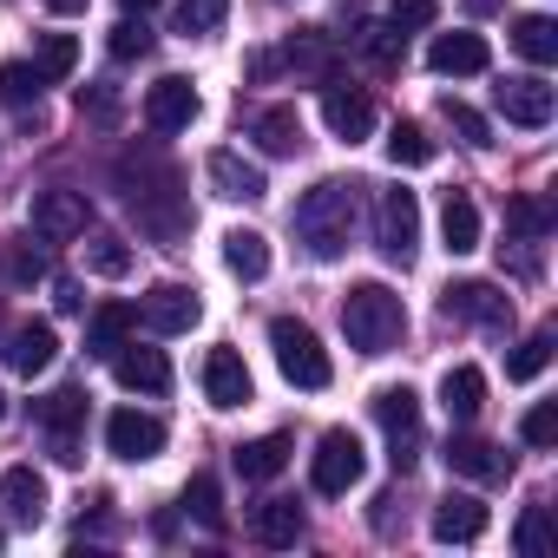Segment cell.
<instances>
[{
	"instance_id": "6da1fadb",
	"label": "cell",
	"mask_w": 558,
	"mask_h": 558,
	"mask_svg": "<svg viewBox=\"0 0 558 558\" xmlns=\"http://www.w3.org/2000/svg\"><path fill=\"white\" fill-rule=\"evenodd\" d=\"M119 184H125V204L138 210V230H151L158 243H178L191 230V210L178 204V171L158 165V158H125L119 165Z\"/></svg>"
},
{
	"instance_id": "7a4b0ae2",
	"label": "cell",
	"mask_w": 558,
	"mask_h": 558,
	"mask_svg": "<svg viewBox=\"0 0 558 558\" xmlns=\"http://www.w3.org/2000/svg\"><path fill=\"white\" fill-rule=\"evenodd\" d=\"M296 236L310 243L316 263H336V256L349 250V236H355V184L323 178V184L296 204Z\"/></svg>"
},
{
	"instance_id": "3957f363",
	"label": "cell",
	"mask_w": 558,
	"mask_h": 558,
	"mask_svg": "<svg viewBox=\"0 0 558 558\" xmlns=\"http://www.w3.org/2000/svg\"><path fill=\"white\" fill-rule=\"evenodd\" d=\"M342 329H349L355 355H388L408 336V310H401V296L388 283H355L342 296Z\"/></svg>"
},
{
	"instance_id": "277c9868",
	"label": "cell",
	"mask_w": 558,
	"mask_h": 558,
	"mask_svg": "<svg viewBox=\"0 0 558 558\" xmlns=\"http://www.w3.org/2000/svg\"><path fill=\"white\" fill-rule=\"evenodd\" d=\"M269 349H276V368H283V381H290V388L323 395V388L336 381V368H329V355H323L316 329H310V323H296V316H276V323H269Z\"/></svg>"
},
{
	"instance_id": "5b68a950",
	"label": "cell",
	"mask_w": 558,
	"mask_h": 558,
	"mask_svg": "<svg viewBox=\"0 0 558 558\" xmlns=\"http://www.w3.org/2000/svg\"><path fill=\"white\" fill-rule=\"evenodd\" d=\"M375 243L388 263H414V250H421V197L414 191L395 184L375 197Z\"/></svg>"
},
{
	"instance_id": "8992f818",
	"label": "cell",
	"mask_w": 558,
	"mask_h": 558,
	"mask_svg": "<svg viewBox=\"0 0 558 558\" xmlns=\"http://www.w3.org/2000/svg\"><path fill=\"white\" fill-rule=\"evenodd\" d=\"M375 421H381V434H388L395 473H408V466L421 460V401H414V388H381V395H375Z\"/></svg>"
},
{
	"instance_id": "52a82bcc",
	"label": "cell",
	"mask_w": 558,
	"mask_h": 558,
	"mask_svg": "<svg viewBox=\"0 0 558 558\" xmlns=\"http://www.w3.org/2000/svg\"><path fill=\"white\" fill-rule=\"evenodd\" d=\"M362 440L349 434V427H329L323 440H316V460H310V480H316V493L323 499H342L349 486H362Z\"/></svg>"
},
{
	"instance_id": "ba28073f",
	"label": "cell",
	"mask_w": 558,
	"mask_h": 558,
	"mask_svg": "<svg viewBox=\"0 0 558 558\" xmlns=\"http://www.w3.org/2000/svg\"><path fill=\"white\" fill-rule=\"evenodd\" d=\"M440 316L506 336V329H512V296H499L493 283H480V276H473V283H447V290H440Z\"/></svg>"
},
{
	"instance_id": "9c48e42d",
	"label": "cell",
	"mask_w": 558,
	"mask_h": 558,
	"mask_svg": "<svg viewBox=\"0 0 558 558\" xmlns=\"http://www.w3.org/2000/svg\"><path fill=\"white\" fill-rule=\"evenodd\" d=\"M204 112V99H197V86L191 80H158L151 93H145V125L158 132V138H171V132H191V119Z\"/></svg>"
},
{
	"instance_id": "30bf717a",
	"label": "cell",
	"mask_w": 558,
	"mask_h": 558,
	"mask_svg": "<svg viewBox=\"0 0 558 558\" xmlns=\"http://www.w3.org/2000/svg\"><path fill=\"white\" fill-rule=\"evenodd\" d=\"M106 447L119 453V460H158L165 453V421L158 414H138V408H119L112 421H106Z\"/></svg>"
},
{
	"instance_id": "8fae6325",
	"label": "cell",
	"mask_w": 558,
	"mask_h": 558,
	"mask_svg": "<svg viewBox=\"0 0 558 558\" xmlns=\"http://www.w3.org/2000/svg\"><path fill=\"white\" fill-rule=\"evenodd\" d=\"M493 99H499L506 125H525V132L551 125V112H558V93H551L545 80H499V86H493Z\"/></svg>"
},
{
	"instance_id": "7c38bea8",
	"label": "cell",
	"mask_w": 558,
	"mask_h": 558,
	"mask_svg": "<svg viewBox=\"0 0 558 558\" xmlns=\"http://www.w3.org/2000/svg\"><path fill=\"white\" fill-rule=\"evenodd\" d=\"M86 223H93V204L80 191H40L34 197V230L47 243H73V236H86Z\"/></svg>"
},
{
	"instance_id": "4fadbf2b",
	"label": "cell",
	"mask_w": 558,
	"mask_h": 558,
	"mask_svg": "<svg viewBox=\"0 0 558 558\" xmlns=\"http://www.w3.org/2000/svg\"><path fill=\"white\" fill-rule=\"evenodd\" d=\"M197 316H204V303H197V290H184V283H158V290L145 296V310H138V323H145L151 336H184V329H197Z\"/></svg>"
},
{
	"instance_id": "5bb4252c",
	"label": "cell",
	"mask_w": 558,
	"mask_h": 558,
	"mask_svg": "<svg viewBox=\"0 0 558 558\" xmlns=\"http://www.w3.org/2000/svg\"><path fill=\"white\" fill-rule=\"evenodd\" d=\"M204 178H210V191L230 197V204H256V197H269L263 165H250V158H236V151H210V158H204Z\"/></svg>"
},
{
	"instance_id": "9a60e30c",
	"label": "cell",
	"mask_w": 558,
	"mask_h": 558,
	"mask_svg": "<svg viewBox=\"0 0 558 558\" xmlns=\"http://www.w3.org/2000/svg\"><path fill=\"white\" fill-rule=\"evenodd\" d=\"M323 119H329V132L342 138V145H362L368 132H375V106H368V93H355V86H323Z\"/></svg>"
},
{
	"instance_id": "2e32d148",
	"label": "cell",
	"mask_w": 558,
	"mask_h": 558,
	"mask_svg": "<svg viewBox=\"0 0 558 558\" xmlns=\"http://www.w3.org/2000/svg\"><path fill=\"white\" fill-rule=\"evenodd\" d=\"M440 460H447L460 480H480V486H493V480H506V473H512V453H499V447H493V440H480V434H453Z\"/></svg>"
},
{
	"instance_id": "e0dca14e",
	"label": "cell",
	"mask_w": 558,
	"mask_h": 558,
	"mask_svg": "<svg viewBox=\"0 0 558 558\" xmlns=\"http://www.w3.org/2000/svg\"><path fill=\"white\" fill-rule=\"evenodd\" d=\"M427 66H434L440 80H466V73H486V66H493V53H486V40H480V34H434Z\"/></svg>"
},
{
	"instance_id": "ac0fdd59",
	"label": "cell",
	"mask_w": 558,
	"mask_h": 558,
	"mask_svg": "<svg viewBox=\"0 0 558 558\" xmlns=\"http://www.w3.org/2000/svg\"><path fill=\"white\" fill-rule=\"evenodd\" d=\"M204 401L210 408H243L250 401V368L236 349H210L204 355Z\"/></svg>"
},
{
	"instance_id": "d6986e66",
	"label": "cell",
	"mask_w": 558,
	"mask_h": 558,
	"mask_svg": "<svg viewBox=\"0 0 558 558\" xmlns=\"http://www.w3.org/2000/svg\"><path fill=\"white\" fill-rule=\"evenodd\" d=\"M486 532V506L473 499V493H447L440 506H434V538L440 545H473Z\"/></svg>"
},
{
	"instance_id": "ffe728a7",
	"label": "cell",
	"mask_w": 558,
	"mask_h": 558,
	"mask_svg": "<svg viewBox=\"0 0 558 558\" xmlns=\"http://www.w3.org/2000/svg\"><path fill=\"white\" fill-rule=\"evenodd\" d=\"M276 66H290V73H310V80H336V47H329V34L323 27H303V34H290V47L276 53Z\"/></svg>"
},
{
	"instance_id": "44dd1931",
	"label": "cell",
	"mask_w": 558,
	"mask_h": 558,
	"mask_svg": "<svg viewBox=\"0 0 558 558\" xmlns=\"http://www.w3.org/2000/svg\"><path fill=\"white\" fill-rule=\"evenodd\" d=\"M53 355H60L53 323H21V329L8 336V368H14V375H40V368H53Z\"/></svg>"
},
{
	"instance_id": "7402d4cb",
	"label": "cell",
	"mask_w": 558,
	"mask_h": 558,
	"mask_svg": "<svg viewBox=\"0 0 558 558\" xmlns=\"http://www.w3.org/2000/svg\"><path fill=\"white\" fill-rule=\"evenodd\" d=\"M112 375H119V388H132V395H165V388H171V362H165L158 349H119V355H112Z\"/></svg>"
},
{
	"instance_id": "603a6c76",
	"label": "cell",
	"mask_w": 558,
	"mask_h": 558,
	"mask_svg": "<svg viewBox=\"0 0 558 558\" xmlns=\"http://www.w3.org/2000/svg\"><path fill=\"white\" fill-rule=\"evenodd\" d=\"M440 408H447V421H480V408H486V375L473 368V362H460V368H447L440 375Z\"/></svg>"
},
{
	"instance_id": "cb8c5ba5",
	"label": "cell",
	"mask_w": 558,
	"mask_h": 558,
	"mask_svg": "<svg viewBox=\"0 0 558 558\" xmlns=\"http://www.w3.org/2000/svg\"><path fill=\"white\" fill-rule=\"evenodd\" d=\"M250 532H256L269 551H290V545L303 538V506H296V499H263V506L250 512Z\"/></svg>"
},
{
	"instance_id": "d4e9b609",
	"label": "cell",
	"mask_w": 558,
	"mask_h": 558,
	"mask_svg": "<svg viewBox=\"0 0 558 558\" xmlns=\"http://www.w3.org/2000/svg\"><path fill=\"white\" fill-rule=\"evenodd\" d=\"M250 138H256L269 158H290V151L303 145V119H296V106H263V112L250 119Z\"/></svg>"
},
{
	"instance_id": "484cf974",
	"label": "cell",
	"mask_w": 558,
	"mask_h": 558,
	"mask_svg": "<svg viewBox=\"0 0 558 558\" xmlns=\"http://www.w3.org/2000/svg\"><path fill=\"white\" fill-rule=\"evenodd\" d=\"M132 329H138V310H132V303H106V310L86 323V355H106V362H112Z\"/></svg>"
},
{
	"instance_id": "4316f807",
	"label": "cell",
	"mask_w": 558,
	"mask_h": 558,
	"mask_svg": "<svg viewBox=\"0 0 558 558\" xmlns=\"http://www.w3.org/2000/svg\"><path fill=\"white\" fill-rule=\"evenodd\" d=\"M0 499H8V519L40 525V512H47V480H40L34 466H14L8 480H0Z\"/></svg>"
},
{
	"instance_id": "83f0119b",
	"label": "cell",
	"mask_w": 558,
	"mask_h": 558,
	"mask_svg": "<svg viewBox=\"0 0 558 558\" xmlns=\"http://www.w3.org/2000/svg\"><path fill=\"white\" fill-rule=\"evenodd\" d=\"M230 460H236V473H243V480H276V473L290 466V434H263V440H243Z\"/></svg>"
},
{
	"instance_id": "f1b7e54d",
	"label": "cell",
	"mask_w": 558,
	"mask_h": 558,
	"mask_svg": "<svg viewBox=\"0 0 558 558\" xmlns=\"http://www.w3.org/2000/svg\"><path fill=\"white\" fill-rule=\"evenodd\" d=\"M440 236H447L453 256H473V250H480V210H473L466 191H447V204H440Z\"/></svg>"
},
{
	"instance_id": "f546056e",
	"label": "cell",
	"mask_w": 558,
	"mask_h": 558,
	"mask_svg": "<svg viewBox=\"0 0 558 558\" xmlns=\"http://www.w3.org/2000/svg\"><path fill=\"white\" fill-rule=\"evenodd\" d=\"M223 263H230V276H243V283H263L269 276V243L256 230H230L223 236Z\"/></svg>"
},
{
	"instance_id": "4dcf8cb0",
	"label": "cell",
	"mask_w": 558,
	"mask_h": 558,
	"mask_svg": "<svg viewBox=\"0 0 558 558\" xmlns=\"http://www.w3.org/2000/svg\"><path fill=\"white\" fill-rule=\"evenodd\" d=\"M512 47H519L532 66H551V60H558V27H551L545 14H519V21H512Z\"/></svg>"
},
{
	"instance_id": "1f68e13d",
	"label": "cell",
	"mask_w": 558,
	"mask_h": 558,
	"mask_svg": "<svg viewBox=\"0 0 558 558\" xmlns=\"http://www.w3.org/2000/svg\"><path fill=\"white\" fill-rule=\"evenodd\" d=\"M34 414H40L47 434H80V421H86V388H53Z\"/></svg>"
},
{
	"instance_id": "d6a6232c",
	"label": "cell",
	"mask_w": 558,
	"mask_h": 558,
	"mask_svg": "<svg viewBox=\"0 0 558 558\" xmlns=\"http://www.w3.org/2000/svg\"><path fill=\"white\" fill-rule=\"evenodd\" d=\"M401 40H408V34H401L395 21H381V27H362V60H368L375 73H395V66H401Z\"/></svg>"
},
{
	"instance_id": "836d02e7",
	"label": "cell",
	"mask_w": 558,
	"mask_h": 558,
	"mask_svg": "<svg viewBox=\"0 0 558 558\" xmlns=\"http://www.w3.org/2000/svg\"><path fill=\"white\" fill-rule=\"evenodd\" d=\"M388 158H395V165H434V138H427V125L395 119V132H388Z\"/></svg>"
},
{
	"instance_id": "e575fe53",
	"label": "cell",
	"mask_w": 558,
	"mask_h": 558,
	"mask_svg": "<svg viewBox=\"0 0 558 558\" xmlns=\"http://www.w3.org/2000/svg\"><path fill=\"white\" fill-rule=\"evenodd\" d=\"M506 230H512L519 243H538V236L551 230V210H545V197H512V204H506Z\"/></svg>"
},
{
	"instance_id": "d590c367",
	"label": "cell",
	"mask_w": 558,
	"mask_h": 558,
	"mask_svg": "<svg viewBox=\"0 0 558 558\" xmlns=\"http://www.w3.org/2000/svg\"><path fill=\"white\" fill-rule=\"evenodd\" d=\"M545 362H551V329H538V336H525V342L512 349L506 381H538V375H545Z\"/></svg>"
},
{
	"instance_id": "8d00e7d4",
	"label": "cell",
	"mask_w": 558,
	"mask_h": 558,
	"mask_svg": "<svg viewBox=\"0 0 558 558\" xmlns=\"http://www.w3.org/2000/svg\"><path fill=\"white\" fill-rule=\"evenodd\" d=\"M545 545H551V512L545 506H525L519 512V532H512V551L519 558H545Z\"/></svg>"
},
{
	"instance_id": "74e56055",
	"label": "cell",
	"mask_w": 558,
	"mask_h": 558,
	"mask_svg": "<svg viewBox=\"0 0 558 558\" xmlns=\"http://www.w3.org/2000/svg\"><path fill=\"white\" fill-rule=\"evenodd\" d=\"M230 21V0H178V34H217Z\"/></svg>"
},
{
	"instance_id": "f35d334b",
	"label": "cell",
	"mask_w": 558,
	"mask_h": 558,
	"mask_svg": "<svg viewBox=\"0 0 558 558\" xmlns=\"http://www.w3.org/2000/svg\"><path fill=\"white\" fill-rule=\"evenodd\" d=\"M73 66H80V40H73V34H47V40H40V80L53 86V80H66Z\"/></svg>"
},
{
	"instance_id": "ab89813d",
	"label": "cell",
	"mask_w": 558,
	"mask_h": 558,
	"mask_svg": "<svg viewBox=\"0 0 558 558\" xmlns=\"http://www.w3.org/2000/svg\"><path fill=\"white\" fill-rule=\"evenodd\" d=\"M184 506H191L210 532H223V493H217V480H210V473H197V480L184 486Z\"/></svg>"
},
{
	"instance_id": "60d3db41",
	"label": "cell",
	"mask_w": 558,
	"mask_h": 558,
	"mask_svg": "<svg viewBox=\"0 0 558 558\" xmlns=\"http://www.w3.org/2000/svg\"><path fill=\"white\" fill-rule=\"evenodd\" d=\"M106 47H112V60H145V53H151V34H145V14H125V21L112 27V40H106Z\"/></svg>"
},
{
	"instance_id": "b9f144b4",
	"label": "cell",
	"mask_w": 558,
	"mask_h": 558,
	"mask_svg": "<svg viewBox=\"0 0 558 558\" xmlns=\"http://www.w3.org/2000/svg\"><path fill=\"white\" fill-rule=\"evenodd\" d=\"M86 269H93V276H125V269H132V250H125L119 236H93V243H86Z\"/></svg>"
},
{
	"instance_id": "7bdbcfd3",
	"label": "cell",
	"mask_w": 558,
	"mask_h": 558,
	"mask_svg": "<svg viewBox=\"0 0 558 558\" xmlns=\"http://www.w3.org/2000/svg\"><path fill=\"white\" fill-rule=\"evenodd\" d=\"M519 440H525V447H558V401H538V408L519 421Z\"/></svg>"
},
{
	"instance_id": "ee69618b",
	"label": "cell",
	"mask_w": 558,
	"mask_h": 558,
	"mask_svg": "<svg viewBox=\"0 0 558 558\" xmlns=\"http://www.w3.org/2000/svg\"><path fill=\"white\" fill-rule=\"evenodd\" d=\"M40 86H47V80H40V66H21V60H14V66H0V93H8L14 106H34V99H40Z\"/></svg>"
},
{
	"instance_id": "f6af8a7d",
	"label": "cell",
	"mask_w": 558,
	"mask_h": 558,
	"mask_svg": "<svg viewBox=\"0 0 558 558\" xmlns=\"http://www.w3.org/2000/svg\"><path fill=\"white\" fill-rule=\"evenodd\" d=\"M440 112H447V125H453V132H460V138H466V145H480V151H486V145H493V125H486V119H480V112H473V106H460V99H447V106H440Z\"/></svg>"
},
{
	"instance_id": "bcb514c9",
	"label": "cell",
	"mask_w": 558,
	"mask_h": 558,
	"mask_svg": "<svg viewBox=\"0 0 558 558\" xmlns=\"http://www.w3.org/2000/svg\"><path fill=\"white\" fill-rule=\"evenodd\" d=\"M434 0H388V21L401 27V34H421V27H434Z\"/></svg>"
},
{
	"instance_id": "7dc6e473",
	"label": "cell",
	"mask_w": 558,
	"mask_h": 558,
	"mask_svg": "<svg viewBox=\"0 0 558 558\" xmlns=\"http://www.w3.org/2000/svg\"><path fill=\"white\" fill-rule=\"evenodd\" d=\"M40 269H47V263H40L34 250H21V263H14V276H21V283H34V276H40Z\"/></svg>"
},
{
	"instance_id": "c3c4849f",
	"label": "cell",
	"mask_w": 558,
	"mask_h": 558,
	"mask_svg": "<svg viewBox=\"0 0 558 558\" xmlns=\"http://www.w3.org/2000/svg\"><path fill=\"white\" fill-rule=\"evenodd\" d=\"M499 8H506V0H466V14H473V21H486V14H499Z\"/></svg>"
},
{
	"instance_id": "681fc988",
	"label": "cell",
	"mask_w": 558,
	"mask_h": 558,
	"mask_svg": "<svg viewBox=\"0 0 558 558\" xmlns=\"http://www.w3.org/2000/svg\"><path fill=\"white\" fill-rule=\"evenodd\" d=\"M47 8H53V14H80V8H86V0H47Z\"/></svg>"
},
{
	"instance_id": "f907efd6",
	"label": "cell",
	"mask_w": 558,
	"mask_h": 558,
	"mask_svg": "<svg viewBox=\"0 0 558 558\" xmlns=\"http://www.w3.org/2000/svg\"><path fill=\"white\" fill-rule=\"evenodd\" d=\"M119 8H125V14H151V8H158V0H119Z\"/></svg>"
},
{
	"instance_id": "816d5d0a",
	"label": "cell",
	"mask_w": 558,
	"mask_h": 558,
	"mask_svg": "<svg viewBox=\"0 0 558 558\" xmlns=\"http://www.w3.org/2000/svg\"><path fill=\"white\" fill-rule=\"evenodd\" d=\"M0 421H8V395H0Z\"/></svg>"
}]
</instances>
